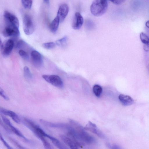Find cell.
<instances>
[{
    "label": "cell",
    "mask_w": 149,
    "mask_h": 149,
    "mask_svg": "<svg viewBox=\"0 0 149 149\" xmlns=\"http://www.w3.org/2000/svg\"><path fill=\"white\" fill-rule=\"evenodd\" d=\"M108 3L106 0H96L94 1L90 6L91 13L94 16H100L106 11Z\"/></svg>",
    "instance_id": "cell-1"
},
{
    "label": "cell",
    "mask_w": 149,
    "mask_h": 149,
    "mask_svg": "<svg viewBox=\"0 0 149 149\" xmlns=\"http://www.w3.org/2000/svg\"><path fill=\"white\" fill-rule=\"evenodd\" d=\"M3 17L6 26L19 29V20L15 15L6 10L4 12Z\"/></svg>",
    "instance_id": "cell-2"
},
{
    "label": "cell",
    "mask_w": 149,
    "mask_h": 149,
    "mask_svg": "<svg viewBox=\"0 0 149 149\" xmlns=\"http://www.w3.org/2000/svg\"><path fill=\"white\" fill-rule=\"evenodd\" d=\"M23 26L24 31L25 34L30 35L33 32L34 27L31 17L28 14H25L23 18Z\"/></svg>",
    "instance_id": "cell-3"
},
{
    "label": "cell",
    "mask_w": 149,
    "mask_h": 149,
    "mask_svg": "<svg viewBox=\"0 0 149 149\" xmlns=\"http://www.w3.org/2000/svg\"><path fill=\"white\" fill-rule=\"evenodd\" d=\"M42 77L46 81L55 87L60 88L63 87V82L58 75L44 74L42 75Z\"/></svg>",
    "instance_id": "cell-4"
},
{
    "label": "cell",
    "mask_w": 149,
    "mask_h": 149,
    "mask_svg": "<svg viewBox=\"0 0 149 149\" xmlns=\"http://www.w3.org/2000/svg\"><path fill=\"white\" fill-rule=\"evenodd\" d=\"M14 45V41L11 39H8L2 43L1 45V53L3 56L7 57L10 54Z\"/></svg>",
    "instance_id": "cell-5"
},
{
    "label": "cell",
    "mask_w": 149,
    "mask_h": 149,
    "mask_svg": "<svg viewBox=\"0 0 149 149\" xmlns=\"http://www.w3.org/2000/svg\"><path fill=\"white\" fill-rule=\"evenodd\" d=\"M31 57L33 64L36 68H40L42 67L43 61L40 53L36 50H33L31 52Z\"/></svg>",
    "instance_id": "cell-6"
},
{
    "label": "cell",
    "mask_w": 149,
    "mask_h": 149,
    "mask_svg": "<svg viewBox=\"0 0 149 149\" xmlns=\"http://www.w3.org/2000/svg\"><path fill=\"white\" fill-rule=\"evenodd\" d=\"M84 128L85 130L90 131L101 138L104 139L106 138L105 135L97 128L96 125L90 121L88 123Z\"/></svg>",
    "instance_id": "cell-7"
},
{
    "label": "cell",
    "mask_w": 149,
    "mask_h": 149,
    "mask_svg": "<svg viewBox=\"0 0 149 149\" xmlns=\"http://www.w3.org/2000/svg\"><path fill=\"white\" fill-rule=\"evenodd\" d=\"M69 11V7L67 4L62 3L60 6L56 16L59 17L60 22H62L64 20L68 13Z\"/></svg>",
    "instance_id": "cell-8"
},
{
    "label": "cell",
    "mask_w": 149,
    "mask_h": 149,
    "mask_svg": "<svg viewBox=\"0 0 149 149\" xmlns=\"http://www.w3.org/2000/svg\"><path fill=\"white\" fill-rule=\"evenodd\" d=\"M84 22L83 18L80 13L76 12L74 15L72 23V28L75 30L80 29Z\"/></svg>",
    "instance_id": "cell-9"
},
{
    "label": "cell",
    "mask_w": 149,
    "mask_h": 149,
    "mask_svg": "<svg viewBox=\"0 0 149 149\" xmlns=\"http://www.w3.org/2000/svg\"><path fill=\"white\" fill-rule=\"evenodd\" d=\"M2 34L5 37H17L20 35V32L19 29L6 26L3 31Z\"/></svg>",
    "instance_id": "cell-10"
},
{
    "label": "cell",
    "mask_w": 149,
    "mask_h": 149,
    "mask_svg": "<svg viewBox=\"0 0 149 149\" xmlns=\"http://www.w3.org/2000/svg\"><path fill=\"white\" fill-rule=\"evenodd\" d=\"M1 116L4 123L9 128L10 131L18 136L26 139L21 132L12 125L8 118L2 115H1Z\"/></svg>",
    "instance_id": "cell-11"
},
{
    "label": "cell",
    "mask_w": 149,
    "mask_h": 149,
    "mask_svg": "<svg viewBox=\"0 0 149 149\" xmlns=\"http://www.w3.org/2000/svg\"><path fill=\"white\" fill-rule=\"evenodd\" d=\"M0 113L2 115L7 116L10 117L16 123L19 124L20 120L18 116L14 112L2 108H0Z\"/></svg>",
    "instance_id": "cell-12"
},
{
    "label": "cell",
    "mask_w": 149,
    "mask_h": 149,
    "mask_svg": "<svg viewBox=\"0 0 149 149\" xmlns=\"http://www.w3.org/2000/svg\"><path fill=\"white\" fill-rule=\"evenodd\" d=\"M118 99L122 104L124 106H128L132 104L134 102L133 99L130 96L124 94H120Z\"/></svg>",
    "instance_id": "cell-13"
},
{
    "label": "cell",
    "mask_w": 149,
    "mask_h": 149,
    "mask_svg": "<svg viewBox=\"0 0 149 149\" xmlns=\"http://www.w3.org/2000/svg\"><path fill=\"white\" fill-rule=\"evenodd\" d=\"M60 22V19L59 17L56 16L52 21L49 25V28L52 32L55 33L56 32Z\"/></svg>",
    "instance_id": "cell-14"
},
{
    "label": "cell",
    "mask_w": 149,
    "mask_h": 149,
    "mask_svg": "<svg viewBox=\"0 0 149 149\" xmlns=\"http://www.w3.org/2000/svg\"><path fill=\"white\" fill-rule=\"evenodd\" d=\"M49 139L53 144L59 149H68L57 139L47 134V137Z\"/></svg>",
    "instance_id": "cell-15"
},
{
    "label": "cell",
    "mask_w": 149,
    "mask_h": 149,
    "mask_svg": "<svg viewBox=\"0 0 149 149\" xmlns=\"http://www.w3.org/2000/svg\"><path fill=\"white\" fill-rule=\"evenodd\" d=\"M140 38L141 42L144 45H149V37L146 34L141 32L140 35Z\"/></svg>",
    "instance_id": "cell-16"
},
{
    "label": "cell",
    "mask_w": 149,
    "mask_h": 149,
    "mask_svg": "<svg viewBox=\"0 0 149 149\" xmlns=\"http://www.w3.org/2000/svg\"><path fill=\"white\" fill-rule=\"evenodd\" d=\"M93 91L94 94L97 97H100L102 92L101 87L98 85H95L93 88Z\"/></svg>",
    "instance_id": "cell-17"
},
{
    "label": "cell",
    "mask_w": 149,
    "mask_h": 149,
    "mask_svg": "<svg viewBox=\"0 0 149 149\" xmlns=\"http://www.w3.org/2000/svg\"><path fill=\"white\" fill-rule=\"evenodd\" d=\"M67 40V38L66 36H65L57 40L56 41L55 44L59 47H64L66 45Z\"/></svg>",
    "instance_id": "cell-18"
},
{
    "label": "cell",
    "mask_w": 149,
    "mask_h": 149,
    "mask_svg": "<svg viewBox=\"0 0 149 149\" xmlns=\"http://www.w3.org/2000/svg\"><path fill=\"white\" fill-rule=\"evenodd\" d=\"M40 139L42 141L45 149H55L53 146L46 139L45 137H42Z\"/></svg>",
    "instance_id": "cell-19"
},
{
    "label": "cell",
    "mask_w": 149,
    "mask_h": 149,
    "mask_svg": "<svg viewBox=\"0 0 149 149\" xmlns=\"http://www.w3.org/2000/svg\"><path fill=\"white\" fill-rule=\"evenodd\" d=\"M21 3L23 7L26 9H31L32 4V0H21Z\"/></svg>",
    "instance_id": "cell-20"
},
{
    "label": "cell",
    "mask_w": 149,
    "mask_h": 149,
    "mask_svg": "<svg viewBox=\"0 0 149 149\" xmlns=\"http://www.w3.org/2000/svg\"><path fill=\"white\" fill-rule=\"evenodd\" d=\"M24 76L26 78L28 79H30L32 78V74L28 66H25L24 67Z\"/></svg>",
    "instance_id": "cell-21"
},
{
    "label": "cell",
    "mask_w": 149,
    "mask_h": 149,
    "mask_svg": "<svg viewBox=\"0 0 149 149\" xmlns=\"http://www.w3.org/2000/svg\"><path fill=\"white\" fill-rule=\"evenodd\" d=\"M56 44L52 42L44 43L42 44V47L46 49H51L54 48L56 46Z\"/></svg>",
    "instance_id": "cell-22"
},
{
    "label": "cell",
    "mask_w": 149,
    "mask_h": 149,
    "mask_svg": "<svg viewBox=\"0 0 149 149\" xmlns=\"http://www.w3.org/2000/svg\"><path fill=\"white\" fill-rule=\"evenodd\" d=\"M19 54L26 61L29 60V56L28 53L22 49L19 50Z\"/></svg>",
    "instance_id": "cell-23"
},
{
    "label": "cell",
    "mask_w": 149,
    "mask_h": 149,
    "mask_svg": "<svg viewBox=\"0 0 149 149\" xmlns=\"http://www.w3.org/2000/svg\"><path fill=\"white\" fill-rule=\"evenodd\" d=\"M8 139L12 143L17 146L18 148L19 149H27L20 145L13 139L10 137H9Z\"/></svg>",
    "instance_id": "cell-24"
},
{
    "label": "cell",
    "mask_w": 149,
    "mask_h": 149,
    "mask_svg": "<svg viewBox=\"0 0 149 149\" xmlns=\"http://www.w3.org/2000/svg\"><path fill=\"white\" fill-rule=\"evenodd\" d=\"M85 26L86 28L87 29L90 30L93 28L94 24L92 21L90 20H87L86 22Z\"/></svg>",
    "instance_id": "cell-25"
},
{
    "label": "cell",
    "mask_w": 149,
    "mask_h": 149,
    "mask_svg": "<svg viewBox=\"0 0 149 149\" xmlns=\"http://www.w3.org/2000/svg\"><path fill=\"white\" fill-rule=\"evenodd\" d=\"M106 145L109 149H123L119 146L116 144L111 145L109 143H107Z\"/></svg>",
    "instance_id": "cell-26"
},
{
    "label": "cell",
    "mask_w": 149,
    "mask_h": 149,
    "mask_svg": "<svg viewBox=\"0 0 149 149\" xmlns=\"http://www.w3.org/2000/svg\"><path fill=\"white\" fill-rule=\"evenodd\" d=\"M26 44V43L22 40H19L17 43L16 48L17 49H21Z\"/></svg>",
    "instance_id": "cell-27"
},
{
    "label": "cell",
    "mask_w": 149,
    "mask_h": 149,
    "mask_svg": "<svg viewBox=\"0 0 149 149\" xmlns=\"http://www.w3.org/2000/svg\"><path fill=\"white\" fill-rule=\"evenodd\" d=\"M0 94L6 100H8L9 99L4 91L1 88H0Z\"/></svg>",
    "instance_id": "cell-28"
},
{
    "label": "cell",
    "mask_w": 149,
    "mask_h": 149,
    "mask_svg": "<svg viewBox=\"0 0 149 149\" xmlns=\"http://www.w3.org/2000/svg\"><path fill=\"white\" fill-rule=\"evenodd\" d=\"M1 141L3 143L4 145L8 149H13L4 140V139L1 136Z\"/></svg>",
    "instance_id": "cell-29"
},
{
    "label": "cell",
    "mask_w": 149,
    "mask_h": 149,
    "mask_svg": "<svg viewBox=\"0 0 149 149\" xmlns=\"http://www.w3.org/2000/svg\"><path fill=\"white\" fill-rule=\"evenodd\" d=\"M114 4L117 5H119L123 3L125 1V0H111V1Z\"/></svg>",
    "instance_id": "cell-30"
},
{
    "label": "cell",
    "mask_w": 149,
    "mask_h": 149,
    "mask_svg": "<svg viewBox=\"0 0 149 149\" xmlns=\"http://www.w3.org/2000/svg\"><path fill=\"white\" fill-rule=\"evenodd\" d=\"M143 49L144 50L146 51H149V45H144L143 47Z\"/></svg>",
    "instance_id": "cell-31"
},
{
    "label": "cell",
    "mask_w": 149,
    "mask_h": 149,
    "mask_svg": "<svg viewBox=\"0 0 149 149\" xmlns=\"http://www.w3.org/2000/svg\"><path fill=\"white\" fill-rule=\"evenodd\" d=\"M43 2L47 5H49V0H44Z\"/></svg>",
    "instance_id": "cell-32"
},
{
    "label": "cell",
    "mask_w": 149,
    "mask_h": 149,
    "mask_svg": "<svg viewBox=\"0 0 149 149\" xmlns=\"http://www.w3.org/2000/svg\"><path fill=\"white\" fill-rule=\"evenodd\" d=\"M146 26L149 28V20L147 21L146 23L145 24Z\"/></svg>",
    "instance_id": "cell-33"
}]
</instances>
